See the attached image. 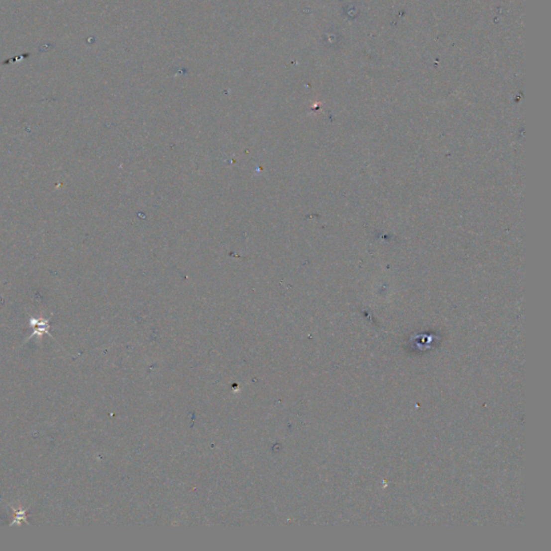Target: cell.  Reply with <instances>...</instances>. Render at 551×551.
Returning <instances> with one entry per match:
<instances>
[{"label": "cell", "instance_id": "cell-1", "mask_svg": "<svg viewBox=\"0 0 551 551\" xmlns=\"http://www.w3.org/2000/svg\"><path fill=\"white\" fill-rule=\"evenodd\" d=\"M30 325L31 328L34 329V331H32V334L27 338V339H26V341H28L32 337H36L38 338V340H40L44 334H46L49 337H52V335L49 331L50 325H49L48 319H41V320H38L36 318H31Z\"/></svg>", "mask_w": 551, "mask_h": 551}, {"label": "cell", "instance_id": "cell-2", "mask_svg": "<svg viewBox=\"0 0 551 551\" xmlns=\"http://www.w3.org/2000/svg\"><path fill=\"white\" fill-rule=\"evenodd\" d=\"M13 509V513H14V519H13V521L11 522V527L14 526V524H17V526H21L22 524V521L28 523L29 522L27 521V515H26V512L27 510L24 509V508H21V507H12Z\"/></svg>", "mask_w": 551, "mask_h": 551}]
</instances>
